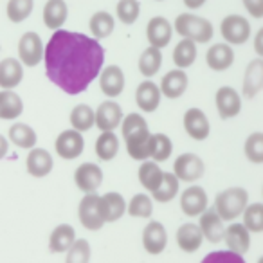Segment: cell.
Wrapping results in <instances>:
<instances>
[{
  "instance_id": "cell-1",
  "label": "cell",
  "mask_w": 263,
  "mask_h": 263,
  "mask_svg": "<svg viewBox=\"0 0 263 263\" xmlns=\"http://www.w3.org/2000/svg\"><path fill=\"white\" fill-rule=\"evenodd\" d=\"M45 76L70 96L81 94L99 76L105 49L98 38L56 29L44 54Z\"/></svg>"
},
{
  "instance_id": "cell-2",
  "label": "cell",
  "mask_w": 263,
  "mask_h": 263,
  "mask_svg": "<svg viewBox=\"0 0 263 263\" xmlns=\"http://www.w3.org/2000/svg\"><path fill=\"white\" fill-rule=\"evenodd\" d=\"M126 152L136 161H146L154 154L155 137L148 130V123L139 114H128L121 123Z\"/></svg>"
},
{
  "instance_id": "cell-3",
  "label": "cell",
  "mask_w": 263,
  "mask_h": 263,
  "mask_svg": "<svg viewBox=\"0 0 263 263\" xmlns=\"http://www.w3.org/2000/svg\"><path fill=\"white\" fill-rule=\"evenodd\" d=\"M175 31L182 38L187 40H193L195 44H208L211 42L215 29H213V24L208 18H202V16L191 15V13H182L175 18Z\"/></svg>"
},
{
  "instance_id": "cell-4",
  "label": "cell",
  "mask_w": 263,
  "mask_h": 263,
  "mask_svg": "<svg viewBox=\"0 0 263 263\" xmlns=\"http://www.w3.org/2000/svg\"><path fill=\"white\" fill-rule=\"evenodd\" d=\"M247 200L249 193L243 187H229V190H223L216 195L215 209L222 216V220L231 222L236 216L243 215L245 208H247Z\"/></svg>"
},
{
  "instance_id": "cell-5",
  "label": "cell",
  "mask_w": 263,
  "mask_h": 263,
  "mask_svg": "<svg viewBox=\"0 0 263 263\" xmlns=\"http://www.w3.org/2000/svg\"><path fill=\"white\" fill-rule=\"evenodd\" d=\"M78 215H80V222L85 229L88 231H98L105 226V211H103L101 197L94 193H87L83 200L80 202L78 208Z\"/></svg>"
},
{
  "instance_id": "cell-6",
  "label": "cell",
  "mask_w": 263,
  "mask_h": 263,
  "mask_svg": "<svg viewBox=\"0 0 263 263\" xmlns=\"http://www.w3.org/2000/svg\"><path fill=\"white\" fill-rule=\"evenodd\" d=\"M220 33L226 42L233 45H241L251 38V26L245 16L229 15L220 24Z\"/></svg>"
},
{
  "instance_id": "cell-7",
  "label": "cell",
  "mask_w": 263,
  "mask_h": 263,
  "mask_svg": "<svg viewBox=\"0 0 263 263\" xmlns=\"http://www.w3.org/2000/svg\"><path fill=\"white\" fill-rule=\"evenodd\" d=\"M45 54V47L44 42H42L40 34L34 33V31H29L26 33L18 42V56L22 60L24 65L27 67H36L38 63L44 60Z\"/></svg>"
},
{
  "instance_id": "cell-8",
  "label": "cell",
  "mask_w": 263,
  "mask_h": 263,
  "mask_svg": "<svg viewBox=\"0 0 263 263\" xmlns=\"http://www.w3.org/2000/svg\"><path fill=\"white\" fill-rule=\"evenodd\" d=\"M54 146H56V154H58L60 157L67 159V161H72V159L80 157V155L83 154L85 139L80 130L72 128V130H65L60 134Z\"/></svg>"
},
{
  "instance_id": "cell-9",
  "label": "cell",
  "mask_w": 263,
  "mask_h": 263,
  "mask_svg": "<svg viewBox=\"0 0 263 263\" xmlns=\"http://www.w3.org/2000/svg\"><path fill=\"white\" fill-rule=\"evenodd\" d=\"M204 161L195 154H182L173 162V173L184 182H195L204 175Z\"/></svg>"
},
{
  "instance_id": "cell-10",
  "label": "cell",
  "mask_w": 263,
  "mask_h": 263,
  "mask_svg": "<svg viewBox=\"0 0 263 263\" xmlns=\"http://www.w3.org/2000/svg\"><path fill=\"white\" fill-rule=\"evenodd\" d=\"M74 182H76L78 190H81L83 193H94L103 182L101 168L92 162H85L74 172Z\"/></svg>"
},
{
  "instance_id": "cell-11",
  "label": "cell",
  "mask_w": 263,
  "mask_h": 263,
  "mask_svg": "<svg viewBox=\"0 0 263 263\" xmlns=\"http://www.w3.org/2000/svg\"><path fill=\"white\" fill-rule=\"evenodd\" d=\"M180 209L186 216H200L208 209V193L204 191V187H187L180 195Z\"/></svg>"
},
{
  "instance_id": "cell-12",
  "label": "cell",
  "mask_w": 263,
  "mask_h": 263,
  "mask_svg": "<svg viewBox=\"0 0 263 263\" xmlns=\"http://www.w3.org/2000/svg\"><path fill=\"white\" fill-rule=\"evenodd\" d=\"M216 110L222 119H231L236 117L241 110V98L233 87H222L216 90L215 96Z\"/></svg>"
},
{
  "instance_id": "cell-13",
  "label": "cell",
  "mask_w": 263,
  "mask_h": 263,
  "mask_svg": "<svg viewBox=\"0 0 263 263\" xmlns=\"http://www.w3.org/2000/svg\"><path fill=\"white\" fill-rule=\"evenodd\" d=\"M146 36H148L150 45L162 49L172 42L173 26L164 18V16H154L146 26Z\"/></svg>"
},
{
  "instance_id": "cell-14",
  "label": "cell",
  "mask_w": 263,
  "mask_h": 263,
  "mask_svg": "<svg viewBox=\"0 0 263 263\" xmlns=\"http://www.w3.org/2000/svg\"><path fill=\"white\" fill-rule=\"evenodd\" d=\"M184 128L187 136L195 141H204L209 136V121L208 116L200 108H190L184 114Z\"/></svg>"
},
{
  "instance_id": "cell-15",
  "label": "cell",
  "mask_w": 263,
  "mask_h": 263,
  "mask_svg": "<svg viewBox=\"0 0 263 263\" xmlns=\"http://www.w3.org/2000/svg\"><path fill=\"white\" fill-rule=\"evenodd\" d=\"M143 245L150 254H161L168 245V233L161 222H150L143 231Z\"/></svg>"
},
{
  "instance_id": "cell-16",
  "label": "cell",
  "mask_w": 263,
  "mask_h": 263,
  "mask_svg": "<svg viewBox=\"0 0 263 263\" xmlns=\"http://www.w3.org/2000/svg\"><path fill=\"white\" fill-rule=\"evenodd\" d=\"M263 90V58H256L245 69L243 76V96L254 99Z\"/></svg>"
},
{
  "instance_id": "cell-17",
  "label": "cell",
  "mask_w": 263,
  "mask_h": 263,
  "mask_svg": "<svg viewBox=\"0 0 263 263\" xmlns=\"http://www.w3.org/2000/svg\"><path fill=\"white\" fill-rule=\"evenodd\" d=\"M99 87L106 98H117L124 88V72L121 70V67L108 65L106 69H103L99 76Z\"/></svg>"
},
{
  "instance_id": "cell-18",
  "label": "cell",
  "mask_w": 263,
  "mask_h": 263,
  "mask_svg": "<svg viewBox=\"0 0 263 263\" xmlns=\"http://www.w3.org/2000/svg\"><path fill=\"white\" fill-rule=\"evenodd\" d=\"M234 62V51L229 44H215L205 52V63L211 70L222 72L227 70Z\"/></svg>"
},
{
  "instance_id": "cell-19",
  "label": "cell",
  "mask_w": 263,
  "mask_h": 263,
  "mask_svg": "<svg viewBox=\"0 0 263 263\" xmlns=\"http://www.w3.org/2000/svg\"><path fill=\"white\" fill-rule=\"evenodd\" d=\"M121 119H123V110L116 101L101 103L99 108L96 110V126L101 132L117 128L121 124Z\"/></svg>"
},
{
  "instance_id": "cell-20",
  "label": "cell",
  "mask_w": 263,
  "mask_h": 263,
  "mask_svg": "<svg viewBox=\"0 0 263 263\" xmlns=\"http://www.w3.org/2000/svg\"><path fill=\"white\" fill-rule=\"evenodd\" d=\"M198 226H200L202 233H204V238H208V241H211V243H218L223 238V233H226L223 220L215 208L205 209V211L202 213L200 223H198Z\"/></svg>"
},
{
  "instance_id": "cell-21",
  "label": "cell",
  "mask_w": 263,
  "mask_h": 263,
  "mask_svg": "<svg viewBox=\"0 0 263 263\" xmlns=\"http://www.w3.org/2000/svg\"><path fill=\"white\" fill-rule=\"evenodd\" d=\"M249 233L251 231L245 227V223H231L229 227H226L223 240H226L227 247L231 251L243 256L249 251V247H251V234Z\"/></svg>"
},
{
  "instance_id": "cell-22",
  "label": "cell",
  "mask_w": 263,
  "mask_h": 263,
  "mask_svg": "<svg viewBox=\"0 0 263 263\" xmlns=\"http://www.w3.org/2000/svg\"><path fill=\"white\" fill-rule=\"evenodd\" d=\"M161 88L154 83V81H143L136 90V101L143 112L150 114L159 108L161 103Z\"/></svg>"
},
{
  "instance_id": "cell-23",
  "label": "cell",
  "mask_w": 263,
  "mask_h": 263,
  "mask_svg": "<svg viewBox=\"0 0 263 263\" xmlns=\"http://www.w3.org/2000/svg\"><path fill=\"white\" fill-rule=\"evenodd\" d=\"M187 88V76L184 70H170L162 76L161 80V92L164 94V98L168 99H177L186 92Z\"/></svg>"
},
{
  "instance_id": "cell-24",
  "label": "cell",
  "mask_w": 263,
  "mask_h": 263,
  "mask_svg": "<svg viewBox=\"0 0 263 263\" xmlns=\"http://www.w3.org/2000/svg\"><path fill=\"white\" fill-rule=\"evenodd\" d=\"M204 240L200 226L195 223H182L177 231V243L184 252H197Z\"/></svg>"
},
{
  "instance_id": "cell-25",
  "label": "cell",
  "mask_w": 263,
  "mask_h": 263,
  "mask_svg": "<svg viewBox=\"0 0 263 263\" xmlns=\"http://www.w3.org/2000/svg\"><path fill=\"white\" fill-rule=\"evenodd\" d=\"M52 155L44 148H34L27 155V172L38 179L49 175L52 172Z\"/></svg>"
},
{
  "instance_id": "cell-26",
  "label": "cell",
  "mask_w": 263,
  "mask_h": 263,
  "mask_svg": "<svg viewBox=\"0 0 263 263\" xmlns=\"http://www.w3.org/2000/svg\"><path fill=\"white\" fill-rule=\"evenodd\" d=\"M24 80V69L16 58H6L0 62V87L15 88Z\"/></svg>"
},
{
  "instance_id": "cell-27",
  "label": "cell",
  "mask_w": 263,
  "mask_h": 263,
  "mask_svg": "<svg viewBox=\"0 0 263 263\" xmlns=\"http://www.w3.org/2000/svg\"><path fill=\"white\" fill-rule=\"evenodd\" d=\"M69 16L65 0H49L44 6V24L49 29H60Z\"/></svg>"
},
{
  "instance_id": "cell-28",
  "label": "cell",
  "mask_w": 263,
  "mask_h": 263,
  "mask_svg": "<svg viewBox=\"0 0 263 263\" xmlns=\"http://www.w3.org/2000/svg\"><path fill=\"white\" fill-rule=\"evenodd\" d=\"M76 241V231L69 223H62L52 231L51 238H49V251L51 252H65L70 249V245Z\"/></svg>"
},
{
  "instance_id": "cell-29",
  "label": "cell",
  "mask_w": 263,
  "mask_h": 263,
  "mask_svg": "<svg viewBox=\"0 0 263 263\" xmlns=\"http://www.w3.org/2000/svg\"><path fill=\"white\" fill-rule=\"evenodd\" d=\"M24 112V101L11 88H4L0 92V117L2 119H16Z\"/></svg>"
},
{
  "instance_id": "cell-30",
  "label": "cell",
  "mask_w": 263,
  "mask_h": 263,
  "mask_svg": "<svg viewBox=\"0 0 263 263\" xmlns=\"http://www.w3.org/2000/svg\"><path fill=\"white\" fill-rule=\"evenodd\" d=\"M9 141L18 148L31 150V148H34V144H36L38 137H36V132H34L29 124L15 123L9 128Z\"/></svg>"
},
{
  "instance_id": "cell-31",
  "label": "cell",
  "mask_w": 263,
  "mask_h": 263,
  "mask_svg": "<svg viewBox=\"0 0 263 263\" xmlns=\"http://www.w3.org/2000/svg\"><path fill=\"white\" fill-rule=\"evenodd\" d=\"M119 152V137L114 134V130L101 132V136L96 141V154L101 161H112Z\"/></svg>"
},
{
  "instance_id": "cell-32",
  "label": "cell",
  "mask_w": 263,
  "mask_h": 263,
  "mask_svg": "<svg viewBox=\"0 0 263 263\" xmlns=\"http://www.w3.org/2000/svg\"><path fill=\"white\" fill-rule=\"evenodd\" d=\"M164 179V172L159 168L157 161H146L141 164L139 168V182L143 184V187H146L148 191H155L159 187V184Z\"/></svg>"
},
{
  "instance_id": "cell-33",
  "label": "cell",
  "mask_w": 263,
  "mask_h": 263,
  "mask_svg": "<svg viewBox=\"0 0 263 263\" xmlns=\"http://www.w3.org/2000/svg\"><path fill=\"white\" fill-rule=\"evenodd\" d=\"M103 211H105V220L106 222H116L124 215L126 209V202H124L121 193H106L101 197Z\"/></svg>"
},
{
  "instance_id": "cell-34",
  "label": "cell",
  "mask_w": 263,
  "mask_h": 263,
  "mask_svg": "<svg viewBox=\"0 0 263 263\" xmlns=\"http://www.w3.org/2000/svg\"><path fill=\"white\" fill-rule=\"evenodd\" d=\"M197 60V45H195L193 40H187L184 38L182 42L175 45L173 49V62L179 69H187L191 67Z\"/></svg>"
},
{
  "instance_id": "cell-35",
  "label": "cell",
  "mask_w": 263,
  "mask_h": 263,
  "mask_svg": "<svg viewBox=\"0 0 263 263\" xmlns=\"http://www.w3.org/2000/svg\"><path fill=\"white\" fill-rule=\"evenodd\" d=\"M161 65H162V54H161V49L159 47H150L141 54L139 58V70L143 76L146 78H152L161 70Z\"/></svg>"
},
{
  "instance_id": "cell-36",
  "label": "cell",
  "mask_w": 263,
  "mask_h": 263,
  "mask_svg": "<svg viewBox=\"0 0 263 263\" xmlns=\"http://www.w3.org/2000/svg\"><path fill=\"white\" fill-rule=\"evenodd\" d=\"M88 27L92 31V36L101 40V38H106L112 34L114 27H116V22H114V16L106 11H98L92 15L90 22H88Z\"/></svg>"
},
{
  "instance_id": "cell-37",
  "label": "cell",
  "mask_w": 263,
  "mask_h": 263,
  "mask_svg": "<svg viewBox=\"0 0 263 263\" xmlns=\"http://www.w3.org/2000/svg\"><path fill=\"white\" fill-rule=\"evenodd\" d=\"M177 193H179V177L175 173H164V179L159 184L157 190L152 191V197H154V200L166 204V202L173 200Z\"/></svg>"
},
{
  "instance_id": "cell-38",
  "label": "cell",
  "mask_w": 263,
  "mask_h": 263,
  "mask_svg": "<svg viewBox=\"0 0 263 263\" xmlns=\"http://www.w3.org/2000/svg\"><path fill=\"white\" fill-rule=\"evenodd\" d=\"M70 124L72 128L80 132H87L92 128V124H96V112L88 105H78L70 112Z\"/></svg>"
},
{
  "instance_id": "cell-39",
  "label": "cell",
  "mask_w": 263,
  "mask_h": 263,
  "mask_svg": "<svg viewBox=\"0 0 263 263\" xmlns=\"http://www.w3.org/2000/svg\"><path fill=\"white\" fill-rule=\"evenodd\" d=\"M243 223L251 233H263V204L256 202L245 208Z\"/></svg>"
},
{
  "instance_id": "cell-40",
  "label": "cell",
  "mask_w": 263,
  "mask_h": 263,
  "mask_svg": "<svg viewBox=\"0 0 263 263\" xmlns=\"http://www.w3.org/2000/svg\"><path fill=\"white\" fill-rule=\"evenodd\" d=\"M245 157L254 164H263V132H254L247 137Z\"/></svg>"
},
{
  "instance_id": "cell-41",
  "label": "cell",
  "mask_w": 263,
  "mask_h": 263,
  "mask_svg": "<svg viewBox=\"0 0 263 263\" xmlns=\"http://www.w3.org/2000/svg\"><path fill=\"white\" fill-rule=\"evenodd\" d=\"M33 0H9L8 2V18L15 24H20L33 13Z\"/></svg>"
},
{
  "instance_id": "cell-42",
  "label": "cell",
  "mask_w": 263,
  "mask_h": 263,
  "mask_svg": "<svg viewBox=\"0 0 263 263\" xmlns=\"http://www.w3.org/2000/svg\"><path fill=\"white\" fill-rule=\"evenodd\" d=\"M128 213H130L132 216L148 218V216H152V213H154V200L144 193L134 195V198L130 200V205H128Z\"/></svg>"
},
{
  "instance_id": "cell-43",
  "label": "cell",
  "mask_w": 263,
  "mask_h": 263,
  "mask_svg": "<svg viewBox=\"0 0 263 263\" xmlns=\"http://www.w3.org/2000/svg\"><path fill=\"white\" fill-rule=\"evenodd\" d=\"M139 9H141L139 0H119L116 8L117 18L123 24H126V26H132V24L139 18Z\"/></svg>"
},
{
  "instance_id": "cell-44",
  "label": "cell",
  "mask_w": 263,
  "mask_h": 263,
  "mask_svg": "<svg viewBox=\"0 0 263 263\" xmlns=\"http://www.w3.org/2000/svg\"><path fill=\"white\" fill-rule=\"evenodd\" d=\"M90 243L85 238H80L70 245L69 254H67V263H87L90 261Z\"/></svg>"
},
{
  "instance_id": "cell-45",
  "label": "cell",
  "mask_w": 263,
  "mask_h": 263,
  "mask_svg": "<svg viewBox=\"0 0 263 263\" xmlns=\"http://www.w3.org/2000/svg\"><path fill=\"white\" fill-rule=\"evenodd\" d=\"M155 137V146H154V154H152V159L157 162H162V161H168L170 155L173 152V144H172V139L164 134H154Z\"/></svg>"
},
{
  "instance_id": "cell-46",
  "label": "cell",
  "mask_w": 263,
  "mask_h": 263,
  "mask_svg": "<svg viewBox=\"0 0 263 263\" xmlns=\"http://www.w3.org/2000/svg\"><path fill=\"white\" fill-rule=\"evenodd\" d=\"M202 263H243V258H241V254L229 249L227 252H211L202 259Z\"/></svg>"
},
{
  "instance_id": "cell-47",
  "label": "cell",
  "mask_w": 263,
  "mask_h": 263,
  "mask_svg": "<svg viewBox=\"0 0 263 263\" xmlns=\"http://www.w3.org/2000/svg\"><path fill=\"white\" fill-rule=\"evenodd\" d=\"M243 6L251 13V16L263 18V0H243Z\"/></svg>"
},
{
  "instance_id": "cell-48",
  "label": "cell",
  "mask_w": 263,
  "mask_h": 263,
  "mask_svg": "<svg viewBox=\"0 0 263 263\" xmlns=\"http://www.w3.org/2000/svg\"><path fill=\"white\" fill-rule=\"evenodd\" d=\"M254 51L259 58H263V27L256 33V36H254Z\"/></svg>"
},
{
  "instance_id": "cell-49",
  "label": "cell",
  "mask_w": 263,
  "mask_h": 263,
  "mask_svg": "<svg viewBox=\"0 0 263 263\" xmlns=\"http://www.w3.org/2000/svg\"><path fill=\"white\" fill-rule=\"evenodd\" d=\"M184 4H186V8H190V9H198L205 4V0H184Z\"/></svg>"
},
{
  "instance_id": "cell-50",
  "label": "cell",
  "mask_w": 263,
  "mask_h": 263,
  "mask_svg": "<svg viewBox=\"0 0 263 263\" xmlns=\"http://www.w3.org/2000/svg\"><path fill=\"white\" fill-rule=\"evenodd\" d=\"M8 150H9L8 141H6V137H4V136H0V159H4V157H6Z\"/></svg>"
}]
</instances>
